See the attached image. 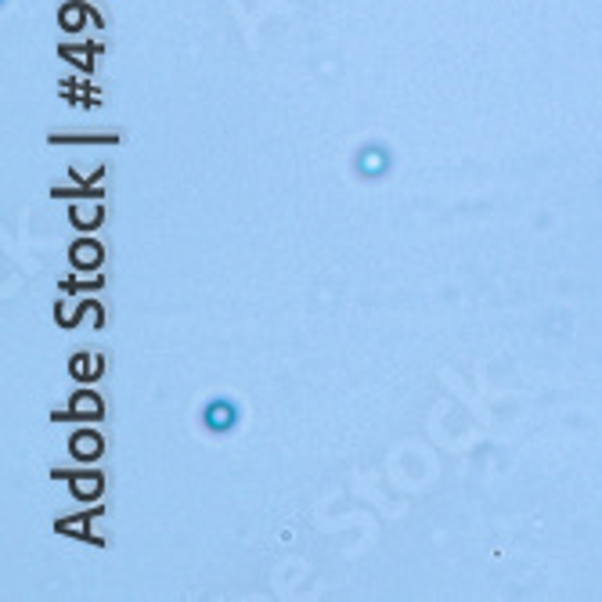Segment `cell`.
I'll list each match as a JSON object with an SVG mask.
<instances>
[{"label":"cell","mask_w":602,"mask_h":602,"mask_svg":"<svg viewBox=\"0 0 602 602\" xmlns=\"http://www.w3.org/2000/svg\"><path fill=\"white\" fill-rule=\"evenodd\" d=\"M72 415H80V419H98V415H101V397H98V393H90V390L76 393V397H72Z\"/></svg>","instance_id":"5"},{"label":"cell","mask_w":602,"mask_h":602,"mask_svg":"<svg viewBox=\"0 0 602 602\" xmlns=\"http://www.w3.org/2000/svg\"><path fill=\"white\" fill-rule=\"evenodd\" d=\"M72 263H76V267H87V271H90V267H98V263H101V245L90 242V239L76 242V245H72Z\"/></svg>","instance_id":"4"},{"label":"cell","mask_w":602,"mask_h":602,"mask_svg":"<svg viewBox=\"0 0 602 602\" xmlns=\"http://www.w3.org/2000/svg\"><path fill=\"white\" fill-rule=\"evenodd\" d=\"M76 490H80V498H94L101 490V476H83L76 480Z\"/></svg>","instance_id":"6"},{"label":"cell","mask_w":602,"mask_h":602,"mask_svg":"<svg viewBox=\"0 0 602 602\" xmlns=\"http://www.w3.org/2000/svg\"><path fill=\"white\" fill-rule=\"evenodd\" d=\"M202 425L217 437H231L234 430L242 425V404L228 397V393H220V397H210L202 404Z\"/></svg>","instance_id":"1"},{"label":"cell","mask_w":602,"mask_h":602,"mask_svg":"<svg viewBox=\"0 0 602 602\" xmlns=\"http://www.w3.org/2000/svg\"><path fill=\"white\" fill-rule=\"evenodd\" d=\"M101 448H105L101 437H98V433H90V430H83V433H76V437H72V454H76V458H83V462L98 458Z\"/></svg>","instance_id":"3"},{"label":"cell","mask_w":602,"mask_h":602,"mask_svg":"<svg viewBox=\"0 0 602 602\" xmlns=\"http://www.w3.org/2000/svg\"><path fill=\"white\" fill-rule=\"evenodd\" d=\"M390 166H393V155L383 145H368V148L357 152V173H361L364 181H379Z\"/></svg>","instance_id":"2"}]
</instances>
